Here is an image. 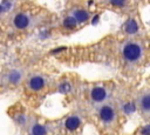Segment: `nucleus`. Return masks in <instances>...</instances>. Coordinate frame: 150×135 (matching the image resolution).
<instances>
[{"label": "nucleus", "instance_id": "f257e3e1", "mask_svg": "<svg viewBox=\"0 0 150 135\" xmlns=\"http://www.w3.org/2000/svg\"><path fill=\"white\" fill-rule=\"evenodd\" d=\"M123 55L128 61H136L142 55V49L137 43L130 42L124 46L123 48Z\"/></svg>", "mask_w": 150, "mask_h": 135}, {"label": "nucleus", "instance_id": "f03ea898", "mask_svg": "<svg viewBox=\"0 0 150 135\" xmlns=\"http://www.w3.org/2000/svg\"><path fill=\"white\" fill-rule=\"evenodd\" d=\"M29 23V19L27 15L25 14H18L15 18H14V26L19 29H22V28H26Z\"/></svg>", "mask_w": 150, "mask_h": 135}, {"label": "nucleus", "instance_id": "7ed1b4c3", "mask_svg": "<svg viewBox=\"0 0 150 135\" xmlns=\"http://www.w3.org/2000/svg\"><path fill=\"white\" fill-rule=\"evenodd\" d=\"M100 116L104 122H110L114 119V110L109 106H104L100 110Z\"/></svg>", "mask_w": 150, "mask_h": 135}, {"label": "nucleus", "instance_id": "20e7f679", "mask_svg": "<svg viewBox=\"0 0 150 135\" xmlns=\"http://www.w3.org/2000/svg\"><path fill=\"white\" fill-rule=\"evenodd\" d=\"M45 86V80L40 76H34L29 80V87L34 90H39Z\"/></svg>", "mask_w": 150, "mask_h": 135}, {"label": "nucleus", "instance_id": "39448f33", "mask_svg": "<svg viewBox=\"0 0 150 135\" xmlns=\"http://www.w3.org/2000/svg\"><path fill=\"white\" fill-rule=\"evenodd\" d=\"M91 97H93V100L100 102L105 97V90L101 87H96L91 90Z\"/></svg>", "mask_w": 150, "mask_h": 135}, {"label": "nucleus", "instance_id": "423d86ee", "mask_svg": "<svg viewBox=\"0 0 150 135\" xmlns=\"http://www.w3.org/2000/svg\"><path fill=\"white\" fill-rule=\"evenodd\" d=\"M66 128L69 129V130H75L79 126H80V119L76 117V116H71V117H68L66 120Z\"/></svg>", "mask_w": 150, "mask_h": 135}, {"label": "nucleus", "instance_id": "0eeeda50", "mask_svg": "<svg viewBox=\"0 0 150 135\" xmlns=\"http://www.w3.org/2000/svg\"><path fill=\"white\" fill-rule=\"evenodd\" d=\"M74 18L76 19L77 22H84V21L88 20L89 14L83 9H77V11L74 12Z\"/></svg>", "mask_w": 150, "mask_h": 135}, {"label": "nucleus", "instance_id": "6e6552de", "mask_svg": "<svg viewBox=\"0 0 150 135\" xmlns=\"http://www.w3.org/2000/svg\"><path fill=\"white\" fill-rule=\"evenodd\" d=\"M138 31V25H137V22L135 21V20H129L128 22H127V25H125V32L127 33H129V34H134V33H136Z\"/></svg>", "mask_w": 150, "mask_h": 135}, {"label": "nucleus", "instance_id": "1a4fd4ad", "mask_svg": "<svg viewBox=\"0 0 150 135\" xmlns=\"http://www.w3.org/2000/svg\"><path fill=\"white\" fill-rule=\"evenodd\" d=\"M141 107L144 112H150V94H145L141 99Z\"/></svg>", "mask_w": 150, "mask_h": 135}, {"label": "nucleus", "instance_id": "9d476101", "mask_svg": "<svg viewBox=\"0 0 150 135\" xmlns=\"http://www.w3.org/2000/svg\"><path fill=\"white\" fill-rule=\"evenodd\" d=\"M32 134L33 135H46L47 134V130L43 126H40V124H35L33 128H32Z\"/></svg>", "mask_w": 150, "mask_h": 135}, {"label": "nucleus", "instance_id": "9b49d317", "mask_svg": "<svg viewBox=\"0 0 150 135\" xmlns=\"http://www.w3.org/2000/svg\"><path fill=\"white\" fill-rule=\"evenodd\" d=\"M76 19L74 18V16H68V18H66L64 19V21H63V26L64 27H67V28H74L75 26H76Z\"/></svg>", "mask_w": 150, "mask_h": 135}, {"label": "nucleus", "instance_id": "f8f14e48", "mask_svg": "<svg viewBox=\"0 0 150 135\" xmlns=\"http://www.w3.org/2000/svg\"><path fill=\"white\" fill-rule=\"evenodd\" d=\"M123 109H124V112H125V113L130 114V113H132V112L135 110V106H134V103H130V102H129V103L124 104Z\"/></svg>", "mask_w": 150, "mask_h": 135}, {"label": "nucleus", "instance_id": "ddd939ff", "mask_svg": "<svg viewBox=\"0 0 150 135\" xmlns=\"http://www.w3.org/2000/svg\"><path fill=\"white\" fill-rule=\"evenodd\" d=\"M59 89H60L61 93H68V92H70V85L67 83V82L66 83H62Z\"/></svg>", "mask_w": 150, "mask_h": 135}, {"label": "nucleus", "instance_id": "4468645a", "mask_svg": "<svg viewBox=\"0 0 150 135\" xmlns=\"http://www.w3.org/2000/svg\"><path fill=\"white\" fill-rule=\"evenodd\" d=\"M19 79H20V74H19L18 72H12V73H11L9 80H11L12 82H18V81H19Z\"/></svg>", "mask_w": 150, "mask_h": 135}, {"label": "nucleus", "instance_id": "2eb2a0df", "mask_svg": "<svg viewBox=\"0 0 150 135\" xmlns=\"http://www.w3.org/2000/svg\"><path fill=\"white\" fill-rule=\"evenodd\" d=\"M109 1L111 5H114L116 7H122V6H124V2H125V0H109Z\"/></svg>", "mask_w": 150, "mask_h": 135}, {"label": "nucleus", "instance_id": "dca6fc26", "mask_svg": "<svg viewBox=\"0 0 150 135\" xmlns=\"http://www.w3.org/2000/svg\"><path fill=\"white\" fill-rule=\"evenodd\" d=\"M142 134L143 135H150V126H146L142 129Z\"/></svg>", "mask_w": 150, "mask_h": 135}, {"label": "nucleus", "instance_id": "f3484780", "mask_svg": "<svg viewBox=\"0 0 150 135\" xmlns=\"http://www.w3.org/2000/svg\"><path fill=\"white\" fill-rule=\"evenodd\" d=\"M1 11H2V6L0 5V13H1Z\"/></svg>", "mask_w": 150, "mask_h": 135}]
</instances>
